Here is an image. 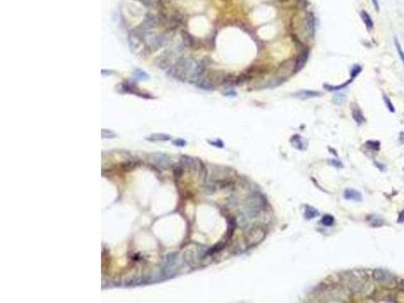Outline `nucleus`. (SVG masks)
<instances>
[{"mask_svg": "<svg viewBox=\"0 0 404 303\" xmlns=\"http://www.w3.org/2000/svg\"><path fill=\"white\" fill-rule=\"evenodd\" d=\"M307 59H308V51L305 50L301 52L300 56L298 57L296 63H295V72H298V71H300L304 67L306 62H307Z\"/></svg>", "mask_w": 404, "mask_h": 303, "instance_id": "0eeeda50", "label": "nucleus"}, {"mask_svg": "<svg viewBox=\"0 0 404 303\" xmlns=\"http://www.w3.org/2000/svg\"><path fill=\"white\" fill-rule=\"evenodd\" d=\"M390 275L388 274L386 271L382 270V269H375L373 271V278L375 281L379 282V283H386L389 281L390 279Z\"/></svg>", "mask_w": 404, "mask_h": 303, "instance_id": "39448f33", "label": "nucleus"}, {"mask_svg": "<svg viewBox=\"0 0 404 303\" xmlns=\"http://www.w3.org/2000/svg\"><path fill=\"white\" fill-rule=\"evenodd\" d=\"M174 144H175V145H180V147H184L186 143H185L184 141L179 140V141H174Z\"/></svg>", "mask_w": 404, "mask_h": 303, "instance_id": "bb28decb", "label": "nucleus"}, {"mask_svg": "<svg viewBox=\"0 0 404 303\" xmlns=\"http://www.w3.org/2000/svg\"><path fill=\"white\" fill-rule=\"evenodd\" d=\"M321 93L317 92V91H312V90H301L298 91L297 93H295V96H297L298 98L301 99H308V98H313V97H317L320 96Z\"/></svg>", "mask_w": 404, "mask_h": 303, "instance_id": "1a4fd4ad", "label": "nucleus"}, {"mask_svg": "<svg viewBox=\"0 0 404 303\" xmlns=\"http://www.w3.org/2000/svg\"><path fill=\"white\" fill-rule=\"evenodd\" d=\"M361 16L363 18V20H364V23L366 25V27H367L369 31H370V29H372L374 27V22L372 20L371 16L369 15V13L366 12L365 10H363L362 12H361Z\"/></svg>", "mask_w": 404, "mask_h": 303, "instance_id": "f8f14e48", "label": "nucleus"}, {"mask_svg": "<svg viewBox=\"0 0 404 303\" xmlns=\"http://www.w3.org/2000/svg\"><path fill=\"white\" fill-rule=\"evenodd\" d=\"M328 149H330V152H331L332 154H334L335 156H336V157H338V154H336V152L335 151V149H332L331 148H328Z\"/></svg>", "mask_w": 404, "mask_h": 303, "instance_id": "c85d7f7f", "label": "nucleus"}, {"mask_svg": "<svg viewBox=\"0 0 404 303\" xmlns=\"http://www.w3.org/2000/svg\"><path fill=\"white\" fill-rule=\"evenodd\" d=\"M343 198L346 200H353L356 202H361L363 200V196L361 192H359L353 188H347L343 191Z\"/></svg>", "mask_w": 404, "mask_h": 303, "instance_id": "20e7f679", "label": "nucleus"}, {"mask_svg": "<svg viewBox=\"0 0 404 303\" xmlns=\"http://www.w3.org/2000/svg\"><path fill=\"white\" fill-rule=\"evenodd\" d=\"M267 235V230L265 227L261 226V225H257L255 227H252L246 234V244L249 245V246H254L261 244L262 242L266 238Z\"/></svg>", "mask_w": 404, "mask_h": 303, "instance_id": "f03ea898", "label": "nucleus"}, {"mask_svg": "<svg viewBox=\"0 0 404 303\" xmlns=\"http://www.w3.org/2000/svg\"><path fill=\"white\" fill-rule=\"evenodd\" d=\"M394 44H395L396 51H397L399 58H400V60H401L402 64H403V66H404V52H403V50H402V47H401V44H400L399 40H397V37H394Z\"/></svg>", "mask_w": 404, "mask_h": 303, "instance_id": "4468645a", "label": "nucleus"}, {"mask_svg": "<svg viewBox=\"0 0 404 303\" xmlns=\"http://www.w3.org/2000/svg\"><path fill=\"white\" fill-rule=\"evenodd\" d=\"M321 223H322L324 226H331L332 224L335 223V217L330 214L324 215L323 217L321 218Z\"/></svg>", "mask_w": 404, "mask_h": 303, "instance_id": "f3484780", "label": "nucleus"}, {"mask_svg": "<svg viewBox=\"0 0 404 303\" xmlns=\"http://www.w3.org/2000/svg\"><path fill=\"white\" fill-rule=\"evenodd\" d=\"M365 147L372 151H379L380 149V141H367L365 143Z\"/></svg>", "mask_w": 404, "mask_h": 303, "instance_id": "2eb2a0df", "label": "nucleus"}, {"mask_svg": "<svg viewBox=\"0 0 404 303\" xmlns=\"http://www.w3.org/2000/svg\"><path fill=\"white\" fill-rule=\"evenodd\" d=\"M372 3H373L374 7H375V9L377 11H379L380 10V6H379V2H378V0H372Z\"/></svg>", "mask_w": 404, "mask_h": 303, "instance_id": "a878e982", "label": "nucleus"}, {"mask_svg": "<svg viewBox=\"0 0 404 303\" xmlns=\"http://www.w3.org/2000/svg\"><path fill=\"white\" fill-rule=\"evenodd\" d=\"M209 144L215 145V147H217V148H223V143L220 140H216L215 141H209Z\"/></svg>", "mask_w": 404, "mask_h": 303, "instance_id": "b1692460", "label": "nucleus"}, {"mask_svg": "<svg viewBox=\"0 0 404 303\" xmlns=\"http://www.w3.org/2000/svg\"><path fill=\"white\" fill-rule=\"evenodd\" d=\"M362 71V68L359 65H356V66H354V68L351 69V79H355L356 78V76H358L359 75V73H360Z\"/></svg>", "mask_w": 404, "mask_h": 303, "instance_id": "4be33fe9", "label": "nucleus"}, {"mask_svg": "<svg viewBox=\"0 0 404 303\" xmlns=\"http://www.w3.org/2000/svg\"><path fill=\"white\" fill-rule=\"evenodd\" d=\"M138 1L143 3V4H144L145 6H149V3H151V1H149V0H138Z\"/></svg>", "mask_w": 404, "mask_h": 303, "instance_id": "cd10ccee", "label": "nucleus"}, {"mask_svg": "<svg viewBox=\"0 0 404 303\" xmlns=\"http://www.w3.org/2000/svg\"><path fill=\"white\" fill-rule=\"evenodd\" d=\"M246 204L248 206L250 216V217H255L267 207V200L262 194L255 193L248 198Z\"/></svg>", "mask_w": 404, "mask_h": 303, "instance_id": "f257e3e1", "label": "nucleus"}, {"mask_svg": "<svg viewBox=\"0 0 404 303\" xmlns=\"http://www.w3.org/2000/svg\"><path fill=\"white\" fill-rule=\"evenodd\" d=\"M372 218H370V216L367 218V220H368V222L370 223V225L371 226H373V227H380V226H382L383 224H384V220L381 218V217H378V216H376V215H372L371 216Z\"/></svg>", "mask_w": 404, "mask_h": 303, "instance_id": "ddd939ff", "label": "nucleus"}, {"mask_svg": "<svg viewBox=\"0 0 404 303\" xmlns=\"http://www.w3.org/2000/svg\"><path fill=\"white\" fill-rule=\"evenodd\" d=\"M315 17L312 13H309L306 18V28H307V33L310 36H313L315 33Z\"/></svg>", "mask_w": 404, "mask_h": 303, "instance_id": "6e6552de", "label": "nucleus"}, {"mask_svg": "<svg viewBox=\"0 0 404 303\" xmlns=\"http://www.w3.org/2000/svg\"><path fill=\"white\" fill-rule=\"evenodd\" d=\"M397 222H398V223H402V222H404V210H402L401 212H400Z\"/></svg>", "mask_w": 404, "mask_h": 303, "instance_id": "393cba45", "label": "nucleus"}, {"mask_svg": "<svg viewBox=\"0 0 404 303\" xmlns=\"http://www.w3.org/2000/svg\"><path fill=\"white\" fill-rule=\"evenodd\" d=\"M152 137H153V138H147V140L157 141H169L170 138H171V137H169V136H165V134H161V133H155V134H153Z\"/></svg>", "mask_w": 404, "mask_h": 303, "instance_id": "a211bd4d", "label": "nucleus"}, {"mask_svg": "<svg viewBox=\"0 0 404 303\" xmlns=\"http://www.w3.org/2000/svg\"><path fill=\"white\" fill-rule=\"evenodd\" d=\"M182 40H183V43H184V46H190V44H192L191 36H189V33L187 32H182Z\"/></svg>", "mask_w": 404, "mask_h": 303, "instance_id": "aec40b11", "label": "nucleus"}, {"mask_svg": "<svg viewBox=\"0 0 404 303\" xmlns=\"http://www.w3.org/2000/svg\"><path fill=\"white\" fill-rule=\"evenodd\" d=\"M383 99H384V102H385V104H386V106H387V108H388V110L390 111V112H392V113H394L395 112V107H394V105H393V103H392V101L390 100V98L387 96V95H383Z\"/></svg>", "mask_w": 404, "mask_h": 303, "instance_id": "6ab92c4d", "label": "nucleus"}, {"mask_svg": "<svg viewBox=\"0 0 404 303\" xmlns=\"http://www.w3.org/2000/svg\"><path fill=\"white\" fill-rule=\"evenodd\" d=\"M133 75L137 78V79H149L148 74H145L141 70H136V71H134Z\"/></svg>", "mask_w": 404, "mask_h": 303, "instance_id": "412c9836", "label": "nucleus"}, {"mask_svg": "<svg viewBox=\"0 0 404 303\" xmlns=\"http://www.w3.org/2000/svg\"><path fill=\"white\" fill-rule=\"evenodd\" d=\"M345 101H346L345 93H339V94H336L334 97V99H332V102L336 104V105H342V104L345 103Z\"/></svg>", "mask_w": 404, "mask_h": 303, "instance_id": "dca6fc26", "label": "nucleus"}, {"mask_svg": "<svg viewBox=\"0 0 404 303\" xmlns=\"http://www.w3.org/2000/svg\"><path fill=\"white\" fill-rule=\"evenodd\" d=\"M166 43H167L166 36H156L148 40V44L152 50H157V48L165 46Z\"/></svg>", "mask_w": 404, "mask_h": 303, "instance_id": "7ed1b4c3", "label": "nucleus"}, {"mask_svg": "<svg viewBox=\"0 0 404 303\" xmlns=\"http://www.w3.org/2000/svg\"><path fill=\"white\" fill-rule=\"evenodd\" d=\"M351 116H353V118L355 119V121H356L358 124H362V123H364L366 121V118L364 116V114L362 113L361 109L358 106L351 107Z\"/></svg>", "mask_w": 404, "mask_h": 303, "instance_id": "9d476101", "label": "nucleus"}, {"mask_svg": "<svg viewBox=\"0 0 404 303\" xmlns=\"http://www.w3.org/2000/svg\"><path fill=\"white\" fill-rule=\"evenodd\" d=\"M290 143L292 144V147H294L298 151H304L306 147H307L306 143L302 140V137H300L299 134H295V136L291 137Z\"/></svg>", "mask_w": 404, "mask_h": 303, "instance_id": "423d86ee", "label": "nucleus"}, {"mask_svg": "<svg viewBox=\"0 0 404 303\" xmlns=\"http://www.w3.org/2000/svg\"><path fill=\"white\" fill-rule=\"evenodd\" d=\"M316 216H319V212L317 211V209H315L312 206H307L305 207V211H304V217L306 219H313Z\"/></svg>", "mask_w": 404, "mask_h": 303, "instance_id": "9b49d317", "label": "nucleus"}, {"mask_svg": "<svg viewBox=\"0 0 404 303\" xmlns=\"http://www.w3.org/2000/svg\"><path fill=\"white\" fill-rule=\"evenodd\" d=\"M328 164H330L331 166H334V167H335V168H343V163L342 162H339V160H330L328 161Z\"/></svg>", "mask_w": 404, "mask_h": 303, "instance_id": "5701e85b", "label": "nucleus"}]
</instances>
